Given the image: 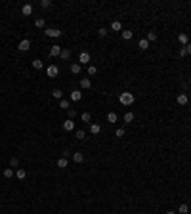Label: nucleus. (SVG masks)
<instances>
[{
  "instance_id": "obj_1",
  "label": "nucleus",
  "mask_w": 191,
  "mask_h": 214,
  "mask_svg": "<svg viewBox=\"0 0 191 214\" xmlns=\"http://www.w3.org/2000/svg\"><path fill=\"white\" fill-rule=\"evenodd\" d=\"M118 102L128 107V105H132L134 102H136V96H134L132 92H121V94H118Z\"/></svg>"
},
{
  "instance_id": "obj_2",
  "label": "nucleus",
  "mask_w": 191,
  "mask_h": 214,
  "mask_svg": "<svg viewBox=\"0 0 191 214\" xmlns=\"http://www.w3.org/2000/svg\"><path fill=\"white\" fill-rule=\"evenodd\" d=\"M44 34H46V37H50V38H59L63 33L59 29H55V27H48V29L44 31Z\"/></svg>"
},
{
  "instance_id": "obj_3",
  "label": "nucleus",
  "mask_w": 191,
  "mask_h": 214,
  "mask_svg": "<svg viewBox=\"0 0 191 214\" xmlns=\"http://www.w3.org/2000/svg\"><path fill=\"white\" fill-rule=\"evenodd\" d=\"M46 75L50 77V78H55V77L59 75V67L58 65H48L46 67Z\"/></svg>"
},
{
  "instance_id": "obj_4",
  "label": "nucleus",
  "mask_w": 191,
  "mask_h": 214,
  "mask_svg": "<svg viewBox=\"0 0 191 214\" xmlns=\"http://www.w3.org/2000/svg\"><path fill=\"white\" fill-rule=\"evenodd\" d=\"M19 52H29V50H31V40L29 38H23V40H21L19 42Z\"/></svg>"
},
{
  "instance_id": "obj_5",
  "label": "nucleus",
  "mask_w": 191,
  "mask_h": 214,
  "mask_svg": "<svg viewBox=\"0 0 191 214\" xmlns=\"http://www.w3.org/2000/svg\"><path fill=\"white\" fill-rule=\"evenodd\" d=\"M61 46L59 44H54L52 48H50V55H52V58H59V55H61Z\"/></svg>"
},
{
  "instance_id": "obj_6",
  "label": "nucleus",
  "mask_w": 191,
  "mask_h": 214,
  "mask_svg": "<svg viewBox=\"0 0 191 214\" xmlns=\"http://www.w3.org/2000/svg\"><path fill=\"white\" fill-rule=\"evenodd\" d=\"M21 13H23L25 17L27 16H33V4H29V2L23 4V6H21Z\"/></svg>"
},
{
  "instance_id": "obj_7",
  "label": "nucleus",
  "mask_w": 191,
  "mask_h": 214,
  "mask_svg": "<svg viewBox=\"0 0 191 214\" xmlns=\"http://www.w3.org/2000/svg\"><path fill=\"white\" fill-rule=\"evenodd\" d=\"M71 102H80V99H82V92L80 90H71Z\"/></svg>"
},
{
  "instance_id": "obj_8",
  "label": "nucleus",
  "mask_w": 191,
  "mask_h": 214,
  "mask_svg": "<svg viewBox=\"0 0 191 214\" xmlns=\"http://www.w3.org/2000/svg\"><path fill=\"white\" fill-rule=\"evenodd\" d=\"M79 61H80V65H88V63H90V54L88 52H80Z\"/></svg>"
},
{
  "instance_id": "obj_9",
  "label": "nucleus",
  "mask_w": 191,
  "mask_h": 214,
  "mask_svg": "<svg viewBox=\"0 0 191 214\" xmlns=\"http://www.w3.org/2000/svg\"><path fill=\"white\" fill-rule=\"evenodd\" d=\"M63 130H65V132H73V130H75V123H73V119H67L65 123H63Z\"/></svg>"
},
{
  "instance_id": "obj_10",
  "label": "nucleus",
  "mask_w": 191,
  "mask_h": 214,
  "mask_svg": "<svg viewBox=\"0 0 191 214\" xmlns=\"http://www.w3.org/2000/svg\"><path fill=\"white\" fill-rule=\"evenodd\" d=\"M176 102H178V105H187V102H189V98H187V94H178V98H176Z\"/></svg>"
},
{
  "instance_id": "obj_11",
  "label": "nucleus",
  "mask_w": 191,
  "mask_h": 214,
  "mask_svg": "<svg viewBox=\"0 0 191 214\" xmlns=\"http://www.w3.org/2000/svg\"><path fill=\"white\" fill-rule=\"evenodd\" d=\"M80 88H82V90H88V88H92V80H90L88 77L80 78Z\"/></svg>"
},
{
  "instance_id": "obj_12",
  "label": "nucleus",
  "mask_w": 191,
  "mask_h": 214,
  "mask_svg": "<svg viewBox=\"0 0 191 214\" xmlns=\"http://www.w3.org/2000/svg\"><path fill=\"white\" fill-rule=\"evenodd\" d=\"M178 42H180L182 46H187V44H189V37H187L186 33H180V34H178Z\"/></svg>"
},
{
  "instance_id": "obj_13",
  "label": "nucleus",
  "mask_w": 191,
  "mask_h": 214,
  "mask_svg": "<svg viewBox=\"0 0 191 214\" xmlns=\"http://www.w3.org/2000/svg\"><path fill=\"white\" fill-rule=\"evenodd\" d=\"M80 69H82L80 63H71V67H69V71H71L73 75H80Z\"/></svg>"
},
{
  "instance_id": "obj_14",
  "label": "nucleus",
  "mask_w": 191,
  "mask_h": 214,
  "mask_svg": "<svg viewBox=\"0 0 191 214\" xmlns=\"http://www.w3.org/2000/svg\"><path fill=\"white\" fill-rule=\"evenodd\" d=\"M59 109H63V111H69V109H71V102H69V99H65V98H63V99H59Z\"/></svg>"
},
{
  "instance_id": "obj_15",
  "label": "nucleus",
  "mask_w": 191,
  "mask_h": 214,
  "mask_svg": "<svg viewBox=\"0 0 191 214\" xmlns=\"http://www.w3.org/2000/svg\"><path fill=\"white\" fill-rule=\"evenodd\" d=\"M16 178H17V180H25V178H27V170L25 168H17L16 170Z\"/></svg>"
},
{
  "instance_id": "obj_16",
  "label": "nucleus",
  "mask_w": 191,
  "mask_h": 214,
  "mask_svg": "<svg viewBox=\"0 0 191 214\" xmlns=\"http://www.w3.org/2000/svg\"><path fill=\"white\" fill-rule=\"evenodd\" d=\"M90 132L94 134V136H97V134H101V126L97 124V123L96 124H90Z\"/></svg>"
},
{
  "instance_id": "obj_17",
  "label": "nucleus",
  "mask_w": 191,
  "mask_h": 214,
  "mask_svg": "<svg viewBox=\"0 0 191 214\" xmlns=\"http://www.w3.org/2000/svg\"><path fill=\"white\" fill-rule=\"evenodd\" d=\"M67 166H69L67 157H61V159H58V168H67Z\"/></svg>"
},
{
  "instance_id": "obj_18",
  "label": "nucleus",
  "mask_w": 191,
  "mask_h": 214,
  "mask_svg": "<svg viewBox=\"0 0 191 214\" xmlns=\"http://www.w3.org/2000/svg\"><path fill=\"white\" fill-rule=\"evenodd\" d=\"M138 46H140V50H147V48H149V40H147V38H140Z\"/></svg>"
},
{
  "instance_id": "obj_19",
  "label": "nucleus",
  "mask_w": 191,
  "mask_h": 214,
  "mask_svg": "<svg viewBox=\"0 0 191 214\" xmlns=\"http://www.w3.org/2000/svg\"><path fill=\"white\" fill-rule=\"evenodd\" d=\"M107 120H109L111 124H113V123H117V120H118L117 113H115V111H109V113H107Z\"/></svg>"
},
{
  "instance_id": "obj_20",
  "label": "nucleus",
  "mask_w": 191,
  "mask_h": 214,
  "mask_svg": "<svg viewBox=\"0 0 191 214\" xmlns=\"http://www.w3.org/2000/svg\"><path fill=\"white\" fill-rule=\"evenodd\" d=\"M111 31H121L122 33V23H121V21H113V23H111Z\"/></svg>"
},
{
  "instance_id": "obj_21",
  "label": "nucleus",
  "mask_w": 191,
  "mask_h": 214,
  "mask_svg": "<svg viewBox=\"0 0 191 214\" xmlns=\"http://www.w3.org/2000/svg\"><path fill=\"white\" fill-rule=\"evenodd\" d=\"M44 25H46V21L42 19V17H37V19H34V27H37V29H44Z\"/></svg>"
},
{
  "instance_id": "obj_22",
  "label": "nucleus",
  "mask_w": 191,
  "mask_h": 214,
  "mask_svg": "<svg viewBox=\"0 0 191 214\" xmlns=\"http://www.w3.org/2000/svg\"><path fill=\"white\" fill-rule=\"evenodd\" d=\"M16 176V172H13V168H4V178L6 180H10V178Z\"/></svg>"
},
{
  "instance_id": "obj_23",
  "label": "nucleus",
  "mask_w": 191,
  "mask_h": 214,
  "mask_svg": "<svg viewBox=\"0 0 191 214\" xmlns=\"http://www.w3.org/2000/svg\"><path fill=\"white\" fill-rule=\"evenodd\" d=\"M73 161H75V162H79V165H80V162L84 161V155H82V153H79V151H76V153H73Z\"/></svg>"
},
{
  "instance_id": "obj_24",
  "label": "nucleus",
  "mask_w": 191,
  "mask_h": 214,
  "mask_svg": "<svg viewBox=\"0 0 191 214\" xmlns=\"http://www.w3.org/2000/svg\"><path fill=\"white\" fill-rule=\"evenodd\" d=\"M121 37H122L124 40H132V37H134V31H122V33H121Z\"/></svg>"
},
{
  "instance_id": "obj_25",
  "label": "nucleus",
  "mask_w": 191,
  "mask_h": 214,
  "mask_svg": "<svg viewBox=\"0 0 191 214\" xmlns=\"http://www.w3.org/2000/svg\"><path fill=\"white\" fill-rule=\"evenodd\" d=\"M59 58H61V59H69V58H71V50H69V48H63Z\"/></svg>"
},
{
  "instance_id": "obj_26",
  "label": "nucleus",
  "mask_w": 191,
  "mask_h": 214,
  "mask_svg": "<svg viewBox=\"0 0 191 214\" xmlns=\"http://www.w3.org/2000/svg\"><path fill=\"white\" fill-rule=\"evenodd\" d=\"M134 119H136V117H134V113H132V111L124 113V123H134Z\"/></svg>"
},
{
  "instance_id": "obj_27",
  "label": "nucleus",
  "mask_w": 191,
  "mask_h": 214,
  "mask_svg": "<svg viewBox=\"0 0 191 214\" xmlns=\"http://www.w3.org/2000/svg\"><path fill=\"white\" fill-rule=\"evenodd\" d=\"M80 120H82V123H90V120H92V115H90L88 111H84L82 115H80Z\"/></svg>"
},
{
  "instance_id": "obj_28",
  "label": "nucleus",
  "mask_w": 191,
  "mask_h": 214,
  "mask_svg": "<svg viewBox=\"0 0 191 214\" xmlns=\"http://www.w3.org/2000/svg\"><path fill=\"white\" fill-rule=\"evenodd\" d=\"M33 67L37 69V71H40V69H44V63H42L40 59H34V61H33Z\"/></svg>"
},
{
  "instance_id": "obj_29",
  "label": "nucleus",
  "mask_w": 191,
  "mask_h": 214,
  "mask_svg": "<svg viewBox=\"0 0 191 214\" xmlns=\"http://www.w3.org/2000/svg\"><path fill=\"white\" fill-rule=\"evenodd\" d=\"M147 40H149V42H155V40H157V33H155V31H149V33H147V37H145Z\"/></svg>"
},
{
  "instance_id": "obj_30",
  "label": "nucleus",
  "mask_w": 191,
  "mask_h": 214,
  "mask_svg": "<svg viewBox=\"0 0 191 214\" xmlns=\"http://www.w3.org/2000/svg\"><path fill=\"white\" fill-rule=\"evenodd\" d=\"M52 96H54V98H55V99H63V92H61V90H59V88H55V90H54V92H52Z\"/></svg>"
},
{
  "instance_id": "obj_31",
  "label": "nucleus",
  "mask_w": 191,
  "mask_h": 214,
  "mask_svg": "<svg viewBox=\"0 0 191 214\" xmlns=\"http://www.w3.org/2000/svg\"><path fill=\"white\" fill-rule=\"evenodd\" d=\"M178 212H180V214H187V212H189V206H187L186 203H182L180 209H178Z\"/></svg>"
},
{
  "instance_id": "obj_32",
  "label": "nucleus",
  "mask_w": 191,
  "mask_h": 214,
  "mask_svg": "<svg viewBox=\"0 0 191 214\" xmlns=\"http://www.w3.org/2000/svg\"><path fill=\"white\" fill-rule=\"evenodd\" d=\"M75 138L76 140H84V138H86V132H84V130H76L75 132Z\"/></svg>"
},
{
  "instance_id": "obj_33",
  "label": "nucleus",
  "mask_w": 191,
  "mask_h": 214,
  "mask_svg": "<svg viewBox=\"0 0 191 214\" xmlns=\"http://www.w3.org/2000/svg\"><path fill=\"white\" fill-rule=\"evenodd\" d=\"M40 6H42L44 10H48V8H52V2H50V0H42V2H40Z\"/></svg>"
},
{
  "instance_id": "obj_34",
  "label": "nucleus",
  "mask_w": 191,
  "mask_h": 214,
  "mask_svg": "<svg viewBox=\"0 0 191 214\" xmlns=\"http://www.w3.org/2000/svg\"><path fill=\"white\" fill-rule=\"evenodd\" d=\"M97 73V67L96 65H88V75L92 77V75H96Z\"/></svg>"
},
{
  "instance_id": "obj_35",
  "label": "nucleus",
  "mask_w": 191,
  "mask_h": 214,
  "mask_svg": "<svg viewBox=\"0 0 191 214\" xmlns=\"http://www.w3.org/2000/svg\"><path fill=\"white\" fill-rule=\"evenodd\" d=\"M10 166H12V168H16V166H19V159H16V157H13V159L10 161Z\"/></svg>"
},
{
  "instance_id": "obj_36",
  "label": "nucleus",
  "mask_w": 191,
  "mask_h": 214,
  "mask_svg": "<svg viewBox=\"0 0 191 214\" xmlns=\"http://www.w3.org/2000/svg\"><path fill=\"white\" fill-rule=\"evenodd\" d=\"M115 136H117V138H122V136H124V128H117Z\"/></svg>"
},
{
  "instance_id": "obj_37",
  "label": "nucleus",
  "mask_w": 191,
  "mask_h": 214,
  "mask_svg": "<svg viewBox=\"0 0 191 214\" xmlns=\"http://www.w3.org/2000/svg\"><path fill=\"white\" fill-rule=\"evenodd\" d=\"M107 29H103V27H101V29H97V34H100V37H107Z\"/></svg>"
},
{
  "instance_id": "obj_38",
  "label": "nucleus",
  "mask_w": 191,
  "mask_h": 214,
  "mask_svg": "<svg viewBox=\"0 0 191 214\" xmlns=\"http://www.w3.org/2000/svg\"><path fill=\"white\" fill-rule=\"evenodd\" d=\"M178 54H180V58H186V55H187V52H186V48H180V52H178Z\"/></svg>"
},
{
  "instance_id": "obj_39",
  "label": "nucleus",
  "mask_w": 191,
  "mask_h": 214,
  "mask_svg": "<svg viewBox=\"0 0 191 214\" xmlns=\"http://www.w3.org/2000/svg\"><path fill=\"white\" fill-rule=\"evenodd\" d=\"M75 115H76V111H75V109H73V107H71V109H69V117H71V119H73V117H75Z\"/></svg>"
},
{
  "instance_id": "obj_40",
  "label": "nucleus",
  "mask_w": 191,
  "mask_h": 214,
  "mask_svg": "<svg viewBox=\"0 0 191 214\" xmlns=\"http://www.w3.org/2000/svg\"><path fill=\"white\" fill-rule=\"evenodd\" d=\"M186 48V52H187V55H191V44H187V46H183Z\"/></svg>"
},
{
  "instance_id": "obj_41",
  "label": "nucleus",
  "mask_w": 191,
  "mask_h": 214,
  "mask_svg": "<svg viewBox=\"0 0 191 214\" xmlns=\"http://www.w3.org/2000/svg\"><path fill=\"white\" fill-rule=\"evenodd\" d=\"M164 214H176V212H174V210H168V212H164Z\"/></svg>"
},
{
  "instance_id": "obj_42",
  "label": "nucleus",
  "mask_w": 191,
  "mask_h": 214,
  "mask_svg": "<svg viewBox=\"0 0 191 214\" xmlns=\"http://www.w3.org/2000/svg\"><path fill=\"white\" fill-rule=\"evenodd\" d=\"M189 84H191V77H189Z\"/></svg>"
}]
</instances>
